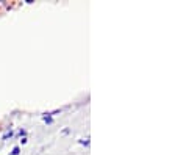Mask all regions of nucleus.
<instances>
[{
    "label": "nucleus",
    "instance_id": "nucleus-1",
    "mask_svg": "<svg viewBox=\"0 0 175 155\" xmlns=\"http://www.w3.org/2000/svg\"><path fill=\"white\" fill-rule=\"evenodd\" d=\"M19 152H20L19 146H16V147H13V151H11V155H19Z\"/></svg>",
    "mask_w": 175,
    "mask_h": 155
},
{
    "label": "nucleus",
    "instance_id": "nucleus-2",
    "mask_svg": "<svg viewBox=\"0 0 175 155\" xmlns=\"http://www.w3.org/2000/svg\"><path fill=\"white\" fill-rule=\"evenodd\" d=\"M11 136H13V132L10 130V132H6L5 135H3V139H8V138H11Z\"/></svg>",
    "mask_w": 175,
    "mask_h": 155
},
{
    "label": "nucleus",
    "instance_id": "nucleus-3",
    "mask_svg": "<svg viewBox=\"0 0 175 155\" xmlns=\"http://www.w3.org/2000/svg\"><path fill=\"white\" fill-rule=\"evenodd\" d=\"M80 143H81V144H85V146H89V141H88V139H81Z\"/></svg>",
    "mask_w": 175,
    "mask_h": 155
}]
</instances>
